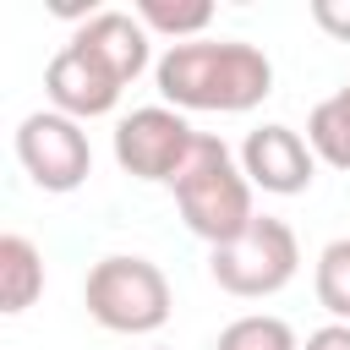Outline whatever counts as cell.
Wrapping results in <instances>:
<instances>
[{
	"label": "cell",
	"instance_id": "6da1fadb",
	"mask_svg": "<svg viewBox=\"0 0 350 350\" xmlns=\"http://www.w3.org/2000/svg\"><path fill=\"white\" fill-rule=\"evenodd\" d=\"M153 82L170 109L246 115L273 93V60L246 38H191L170 44L153 66Z\"/></svg>",
	"mask_w": 350,
	"mask_h": 350
},
{
	"label": "cell",
	"instance_id": "7a4b0ae2",
	"mask_svg": "<svg viewBox=\"0 0 350 350\" xmlns=\"http://www.w3.org/2000/svg\"><path fill=\"white\" fill-rule=\"evenodd\" d=\"M170 191H175V208H180L186 230H191L197 241H208V246L235 241V235L257 219V208H252V180H246L241 159H235L219 137H208V131H197V142H191L180 175L170 180Z\"/></svg>",
	"mask_w": 350,
	"mask_h": 350
},
{
	"label": "cell",
	"instance_id": "3957f363",
	"mask_svg": "<svg viewBox=\"0 0 350 350\" xmlns=\"http://www.w3.org/2000/svg\"><path fill=\"white\" fill-rule=\"evenodd\" d=\"M82 301H88V317L109 334H159L170 323V279L159 262L137 252L98 257L88 268Z\"/></svg>",
	"mask_w": 350,
	"mask_h": 350
},
{
	"label": "cell",
	"instance_id": "277c9868",
	"mask_svg": "<svg viewBox=\"0 0 350 350\" xmlns=\"http://www.w3.org/2000/svg\"><path fill=\"white\" fill-rule=\"evenodd\" d=\"M301 268V241L284 219L273 213H257L235 241L224 246H208V273L219 290L241 295V301H262V295H279Z\"/></svg>",
	"mask_w": 350,
	"mask_h": 350
},
{
	"label": "cell",
	"instance_id": "5b68a950",
	"mask_svg": "<svg viewBox=\"0 0 350 350\" xmlns=\"http://www.w3.org/2000/svg\"><path fill=\"white\" fill-rule=\"evenodd\" d=\"M16 159H22L27 180H33L38 191H55V197L77 191V186L93 175L88 131H82V120H71V115H60V109H33V115H22V126H16Z\"/></svg>",
	"mask_w": 350,
	"mask_h": 350
},
{
	"label": "cell",
	"instance_id": "8992f818",
	"mask_svg": "<svg viewBox=\"0 0 350 350\" xmlns=\"http://www.w3.org/2000/svg\"><path fill=\"white\" fill-rule=\"evenodd\" d=\"M191 142H197V131L186 126L180 109H170V104H142V109H131V115L115 126V164H120L126 175H137V180H164V186H170V180L180 175Z\"/></svg>",
	"mask_w": 350,
	"mask_h": 350
},
{
	"label": "cell",
	"instance_id": "52a82bcc",
	"mask_svg": "<svg viewBox=\"0 0 350 350\" xmlns=\"http://www.w3.org/2000/svg\"><path fill=\"white\" fill-rule=\"evenodd\" d=\"M44 93H49V104H55L60 115H71V120H98V115H109V109L120 104L126 82H120L93 49H82V44L71 38V44L49 60Z\"/></svg>",
	"mask_w": 350,
	"mask_h": 350
},
{
	"label": "cell",
	"instance_id": "ba28073f",
	"mask_svg": "<svg viewBox=\"0 0 350 350\" xmlns=\"http://www.w3.org/2000/svg\"><path fill=\"white\" fill-rule=\"evenodd\" d=\"M241 170H246L252 186H262V191H273V197H301V191L312 186V175H317V153H312V142H306L301 131L268 120V126L246 131V142H241Z\"/></svg>",
	"mask_w": 350,
	"mask_h": 350
},
{
	"label": "cell",
	"instance_id": "9c48e42d",
	"mask_svg": "<svg viewBox=\"0 0 350 350\" xmlns=\"http://www.w3.org/2000/svg\"><path fill=\"white\" fill-rule=\"evenodd\" d=\"M71 38L93 49L120 82H137L148 71V27L137 22V11H93Z\"/></svg>",
	"mask_w": 350,
	"mask_h": 350
},
{
	"label": "cell",
	"instance_id": "30bf717a",
	"mask_svg": "<svg viewBox=\"0 0 350 350\" xmlns=\"http://www.w3.org/2000/svg\"><path fill=\"white\" fill-rule=\"evenodd\" d=\"M44 295V252L27 235H0V312H27Z\"/></svg>",
	"mask_w": 350,
	"mask_h": 350
},
{
	"label": "cell",
	"instance_id": "8fae6325",
	"mask_svg": "<svg viewBox=\"0 0 350 350\" xmlns=\"http://www.w3.org/2000/svg\"><path fill=\"white\" fill-rule=\"evenodd\" d=\"M306 142H312V153H317L323 164L350 170V82H345L334 98H323V104L312 109V120H306Z\"/></svg>",
	"mask_w": 350,
	"mask_h": 350
},
{
	"label": "cell",
	"instance_id": "7c38bea8",
	"mask_svg": "<svg viewBox=\"0 0 350 350\" xmlns=\"http://www.w3.org/2000/svg\"><path fill=\"white\" fill-rule=\"evenodd\" d=\"M312 290H317V306H323L334 323H350V235H339V241H328V246L317 252Z\"/></svg>",
	"mask_w": 350,
	"mask_h": 350
},
{
	"label": "cell",
	"instance_id": "4fadbf2b",
	"mask_svg": "<svg viewBox=\"0 0 350 350\" xmlns=\"http://www.w3.org/2000/svg\"><path fill=\"white\" fill-rule=\"evenodd\" d=\"M137 22H142L148 33H170L175 44H191V38H202V27L213 22V5H208V0H191V5L137 0Z\"/></svg>",
	"mask_w": 350,
	"mask_h": 350
},
{
	"label": "cell",
	"instance_id": "5bb4252c",
	"mask_svg": "<svg viewBox=\"0 0 350 350\" xmlns=\"http://www.w3.org/2000/svg\"><path fill=\"white\" fill-rule=\"evenodd\" d=\"M213 350H301L295 328L284 317H268V312H252V317H235Z\"/></svg>",
	"mask_w": 350,
	"mask_h": 350
},
{
	"label": "cell",
	"instance_id": "9a60e30c",
	"mask_svg": "<svg viewBox=\"0 0 350 350\" xmlns=\"http://www.w3.org/2000/svg\"><path fill=\"white\" fill-rule=\"evenodd\" d=\"M312 22H317L328 38L350 44V0H312Z\"/></svg>",
	"mask_w": 350,
	"mask_h": 350
},
{
	"label": "cell",
	"instance_id": "2e32d148",
	"mask_svg": "<svg viewBox=\"0 0 350 350\" xmlns=\"http://www.w3.org/2000/svg\"><path fill=\"white\" fill-rule=\"evenodd\" d=\"M301 350H350V323H323V328H312Z\"/></svg>",
	"mask_w": 350,
	"mask_h": 350
},
{
	"label": "cell",
	"instance_id": "e0dca14e",
	"mask_svg": "<svg viewBox=\"0 0 350 350\" xmlns=\"http://www.w3.org/2000/svg\"><path fill=\"white\" fill-rule=\"evenodd\" d=\"M153 350H170V345H153Z\"/></svg>",
	"mask_w": 350,
	"mask_h": 350
}]
</instances>
